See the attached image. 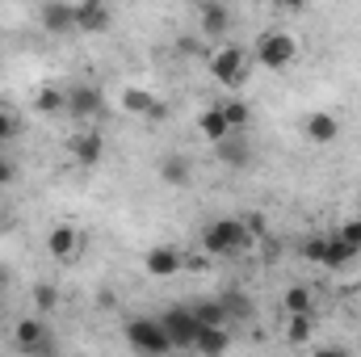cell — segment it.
<instances>
[{
    "label": "cell",
    "mask_w": 361,
    "mask_h": 357,
    "mask_svg": "<svg viewBox=\"0 0 361 357\" xmlns=\"http://www.w3.org/2000/svg\"><path fill=\"white\" fill-rule=\"evenodd\" d=\"M160 181H164V185H173V189L189 185V181H193V164H189V156H180V152L160 156Z\"/></svg>",
    "instance_id": "obj_17"
},
{
    "label": "cell",
    "mask_w": 361,
    "mask_h": 357,
    "mask_svg": "<svg viewBox=\"0 0 361 357\" xmlns=\"http://www.w3.org/2000/svg\"><path fill=\"white\" fill-rule=\"evenodd\" d=\"M13 345H17L21 353H51V349H55V341H51V324H47L42 315H25V320H17V324H13Z\"/></svg>",
    "instance_id": "obj_5"
},
{
    "label": "cell",
    "mask_w": 361,
    "mask_h": 357,
    "mask_svg": "<svg viewBox=\"0 0 361 357\" xmlns=\"http://www.w3.org/2000/svg\"><path fill=\"white\" fill-rule=\"evenodd\" d=\"M315 337V311H294L286 315V341L290 345H307Z\"/></svg>",
    "instance_id": "obj_20"
},
{
    "label": "cell",
    "mask_w": 361,
    "mask_h": 357,
    "mask_svg": "<svg viewBox=\"0 0 361 357\" xmlns=\"http://www.w3.org/2000/svg\"><path fill=\"white\" fill-rule=\"evenodd\" d=\"M0 214H4V206H0Z\"/></svg>",
    "instance_id": "obj_35"
},
{
    "label": "cell",
    "mask_w": 361,
    "mask_h": 357,
    "mask_svg": "<svg viewBox=\"0 0 361 357\" xmlns=\"http://www.w3.org/2000/svg\"><path fill=\"white\" fill-rule=\"evenodd\" d=\"M122 109H126L130 118H143V122H160V118L169 114V105H164L152 89H143V85H126V89H122Z\"/></svg>",
    "instance_id": "obj_6"
},
{
    "label": "cell",
    "mask_w": 361,
    "mask_h": 357,
    "mask_svg": "<svg viewBox=\"0 0 361 357\" xmlns=\"http://www.w3.org/2000/svg\"><path fill=\"white\" fill-rule=\"evenodd\" d=\"M197 135H202L206 143H223L227 135H235L231 122H227V114H223V105H206V109L197 114Z\"/></svg>",
    "instance_id": "obj_15"
},
{
    "label": "cell",
    "mask_w": 361,
    "mask_h": 357,
    "mask_svg": "<svg viewBox=\"0 0 361 357\" xmlns=\"http://www.w3.org/2000/svg\"><path fill=\"white\" fill-rule=\"evenodd\" d=\"M252 59L269 72H286L294 59H298V38L290 30H265L252 47Z\"/></svg>",
    "instance_id": "obj_2"
},
{
    "label": "cell",
    "mask_w": 361,
    "mask_h": 357,
    "mask_svg": "<svg viewBox=\"0 0 361 357\" xmlns=\"http://www.w3.org/2000/svg\"><path fill=\"white\" fill-rule=\"evenodd\" d=\"M160 324L169 328V337H173L177 349H193V337H197V328H202V320H197L193 307H169V311L160 315Z\"/></svg>",
    "instance_id": "obj_7"
},
{
    "label": "cell",
    "mask_w": 361,
    "mask_h": 357,
    "mask_svg": "<svg viewBox=\"0 0 361 357\" xmlns=\"http://www.w3.org/2000/svg\"><path fill=\"white\" fill-rule=\"evenodd\" d=\"M34 307H38L42 315H51V311L59 307V286H51V282H38V286H34Z\"/></svg>",
    "instance_id": "obj_25"
},
{
    "label": "cell",
    "mask_w": 361,
    "mask_h": 357,
    "mask_svg": "<svg viewBox=\"0 0 361 357\" xmlns=\"http://www.w3.org/2000/svg\"><path fill=\"white\" fill-rule=\"evenodd\" d=\"M261 4H273V8H277V4H281V0H261Z\"/></svg>",
    "instance_id": "obj_34"
},
{
    "label": "cell",
    "mask_w": 361,
    "mask_h": 357,
    "mask_svg": "<svg viewBox=\"0 0 361 357\" xmlns=\"http://www.w3.org/2000/svg\"><path fill=\"white\" fill-rule=\"evenodd\" d=\"M214 147H219V160H223V164H231V169L252 164V147H248V143H240V139H231V135H227L223 143H214Z\"/></svg>",
    "instance_id": "obj_23"
},
{
    "label": "cell",
    "mask_w": 361,
    "mask_h": 357,
    "mask_svg": "<svg viewBox=\"0 0 361 357\" xmlns=\"http://www.w3.org/2000/svg\"><path fill=\"white\" fill-rule=\"evenodd\" d=\"M68 152H72L76 164L92 169V164H101V156H105V135H101V131H76L72 143H68Z\"/></svg>",
    "instance_id": "obj_12"
},
{
    "label": "cell",
    "mask_w": 361,
    "mask_h": 357,
    "mask_svg": "<svg viewBox=\"0 0 361 357\" xmlns=\"http://www.w3.org/2000/svg\"><path fill=\"white\" fill-rule=\"evenodd\" d=\"M34 109H38V114H68V89L42 85V89L34 92Z\"/></svg>",
    "instance_id": "obj_21"
},
{
    "label": "cell",
    "mask_w": 361,
    "mask_h": 357,
    "mask_svg": "<svg viewBox=\"0 0 361 357\" xmlns=\"http://www.w3.org/2000/svg\"><path fill=\"white\" fill-rule=\"evenodd\" d=\"M210 76L219 80V85H227V89H240L244 80H248V51L244 47H219V51H210Z\"/></svg>",
    "instance_id": "obj_4"
},
{
    "label": "cell",
    "mask_w": 361,
    "mask_h": 357,
    "mask_svg": "<svg viewBox=\"0 0 361 357\" xmlns=\"http://www.w3.org/2000/svg\"><path fill=\"white\" fill-rule=\"evenodd\" d=\"M17 131H21V122H17V118H13L8 109H0V147H4V143H8V139L17 135Z\"/></svg>",
    "instance_id": "obj_29"
},
{
    "label": "cell",
    "mask_w": 361,
    "mask_h": 357,
    "mask_svg": "<svg viewBox=\"0 0 361 357\" xmlns=\"http://www.w3.org/2000/svg\"><path fill=\"white\" fill-rule=\"evenodd\" d=\"M307 4H311V0H281V4H277V8H286V13H302V8H307Z\"/></svg>",
    "instance_id": "obj_32"
},
{
    "label": "cell",
    "mask_w": 361,
    "mask_h": 357,
    "mask_svg": "<svg viewBox=\"0 0 361 357\" xmlns=\"http://www.w3.org/2000/svg\"><path fill=\"white\" fill-rule=\"evenodd\" d=\"M227 345H231L227 324H202V328H197V337H193V353H206V357L223 353Z\"/></svg>",
    "instance_id": "obj_16"
},
{
    "label": "cell",
    "mask_w": 361,
    "mask_h": 357,
    "mask_svg": "<svg viewBox=\"0 0 361 357\" xmlns=\"http://www.w3.org/2000/svg\"><path fill=\"white\" fill-rule=\"evenodd\" d=\"M223 114H227L231 131H248V122H252V109H248V101H223Z\"/></svg>",
    "instance_id": "obj_24"
},
{
    "label": "cell",
    "mask_w": 361,
    "mask_h": 357,
    "mask_svg": "<svg viewBox=\"0 0 361 357\" xmlns=\"http://www.w3.org/2000/svg\"><path fill=\"white\" fill-rule=\"evenodd\" d=\"M13 181H17V164L0 156V185H13Z\"/></svg>",
    "instance_id": "obj_31"
},
{
    "label": "cell",
    "mask_w": 361,
    "mask_h": 357,
    "mask_svg": "<svg viewBox=\"0 0 361 357\" xmlns=\"http://www.w3.org/2000/svg\"><path fill=\"white\" fill-rule=\"evenodd\" d=\"M0 298H4V273H0Z\"/></svg>",
    "instance_id": "obj_33"
},
{
    "label": "cell",
    "mask_w": 361,
    "mask_h": 357,
    "mask_svg": "<svg viewBox=\"0 0 361 357\" xmlns=\"http://www.w3.org/2000/svg\"><path fill=\"white\" fill-rule=\"evenodd\" d=\"M324 253H328V236H311V240L302 244V257H307V261H315V265L324 261Z\"/></svg>",
    "instance_id": "obj_28"
},
{
    "label": "cell",
    "mask_w": 361,
    "mask_h": 357,
    "mask_svg": "<svg viewBox=\"0 0 361 357\" xmlns=\"http://www.w3.org/2000/svg\"><path fill=\"white\" fill-rule=\"evenodd\" d=\"M244 227H248V231H252V240H257V236H265V227H269V223H265V214H261V210H252V214H244Z\"/></svg>",
    "instance_id": "obj_30"
},
{
    "label": "cell",
    "mask_w": 361,
    "mask_h": 357,
    "mask_svg": "<svg viewBox=\"0 0 361 357\" xmlns=\"http://www.w3.org/2000/svg\"><path fill=\"white\" fill-rule=\"evenodd\" d=\"M281 311H286V315H294V311H315V290L302 286V282H294V286L281 294Z\"/></svg>",
    "instance_id": "obj_22"
},
{
    "label": "cell",
    "mask_w": 361,
    "mask_h": 357,
    "mask_svg": "<svg viewBox=\"0 0 361 357\" xmlns=\"http://www.w3.org/2000/svg\"><path fill=\"white\" fill-rule=\"evenodd\" d=\"M126 345L135 353H147V357H160V353H173L177 349L173 337H169V328L160 320H147V315H139V320L126 324Z\"/></svg>",
    "instance_id": "obj_3"
},
{
    "label": "cell",
    "mask_w": 361,
    "mask_h": 357,
    "mask_svg": "<svg viewBox=\"0 0 361 357\" xmlns=\"http://www.w3.org/2000/svg\"><path fill=\"white\" fill-rule=\"evenodd\" d=\"M42 25H47L51 34H68V30H76V4L51 0V4L42 8Z\"/></svg>",
    "instance_id": "obj_18"
},
{
    "label": "cell",
    "mask_w": 361,
    "mask_h": 357,
    "mask_svg": "<svg viewBox=\"0 0 361 357\" xmlns=\"http://www.w3.org/2000/svg\"><path fill=\"white\" fill-rule=\"evenodd\" d=\"M143 269H147L152 277H177L180 269H185V253L173 248V244H156V248H147Z\"/></svg>",
    "instance_id": "obj_10"
},
{
    "label": "cell",
    "mask_w": 361,
    "mask_h": 357,
    "mask_svg": "<svg viewBox=\"0 0 361 357\" xmlns=\"http://www.w3.org/2000/svg\"><path fill=\"white\" fill-rule=\"evenodd\" d=\"M357 253H361V248H353V244L336 231V236H328V253H324V261H319V265H324V269H345L349 261H357Z\"/></svg>",
    "instance_id": "obj_19"
},
{
    "label": "cell",
    "mask_w": 361,
    "mask_h": 357,
    "mask_svg": "<svg viewBox=\"0 0 361 357\" xmlns=\"http://www.w3.org/2000/svg\"><path fill=\"white\" fill-rule=\"evenodd\" d=\"M109 21H114V13H109L105 0H80L76 4V30L80 34H105Z\"/></svg>",
    "instance_id": "obj_13"
},
{
    "label": "cell",
    "mask_w": 361,
    "mask_h": 357,
    "mask_svg": "<svg viewBox=\"0 0 361 357\" xmlns=\"http://www.w3.org/2000/svg\"><path fill=\"white\" fill-rule=\"evenodd\" d=\"M357 214H361V210H357Z\"/></svg>",
    "instance_id": "obj_36"
},
{
    "label": "cell",
    "mask_w": 361,
    "mask_h": 357,
    "mask_svg": "<svg viewBox=\"0 0 361 357\" xmlns=\"http://www.w3.org/2000/svg\"><path fill=\"white\" fill-rule=\"evenodd\" d=\"M80 248H85V236H80L72 223H55V227L47 231V257L72 261V257H80Z\"/></svg>",
    "instance_id": "obj_8"
},
{
    "label": "cell",
    "mask_w": 361,
    "mask_h": 357,
    "mask_svg": "<svg viewBox=\"0 0 361 357\" xmlns=\"http://www.w3.org/2000/svg\"><path fill=\"white\" fill-rule=\"evenodd\" d=\"M223 307H227L231 320H248V315H252V303H248L244 294H223Z\"/></svg>",
    "instance_id": "obj_27"
},
{
    "label": "cell",
    "mask_w": 361,
    "mask_h": 357,
    "mask_svg": "<svg viewBox=\"0 0 361 357\" xmlns=\"http://www.w3.org/2000/svg\"><path fill=\"white\" fill-rule=\"evenodd\" d=\"M101 109H105L101 89H92V85H76V89H68V114H72L76 122H92Z\"/></svg>",
    "instance_id": "obj_11"
},
{
    "label": "cell",
    "mask_w": 361,
    "mask_h": 357,
    "mask_svg": "<svg viewBox=\"0 0 361 357\" xmlns=\"http://www.w3.org/2000/svg\"><path fill=\"white\" fill-rule=\"evenodd\" d=\"M252 248V231L244 227V219H210L202 231V253L206 257H235Z\"/></svg>",
    "instance_id": "obj_1"
},
{
    "label": "cell",
    "mask_w": 361,
    "mask_h": 357,
    "mask_svg": "<svg viewBox=\"0 0 361 357\" xmlns=\"http://www.w3.org/2000/svg\"><path fill=\"white\" fill-rule=\"evenodd\" d=\"M302 135H307L311 143H336V135H341V118L328 114V109H311V114L302 118Z\"/></svg>",
    "instance_id": "obj_14"
},
{
    "label": "cell",
    "mask_w": 361,
    "mask_h": 357,
    "mask_svg": "<svg viewBox=\"0 0 361 357\" xmlns=\"http://www.w3.org/2000/svg\"><path fill=\"white\" fill-rule=\"evenodd\" d=\"M193 311H197V320H202V324H231V315H227L223 298H214V303H197Z\"/></svg>",
    "instance_id": "obj_26"
},
{
    "label": "cell",
    "mask_w": 361,
    "mask_h": 357,
    "mask_svg": "<svg viewBox=\"0 0 361 357\" xmlns=\"http://www.w3.org/2000/svg\"><path fill=\"white\" fill-rule=\"evenodd\" d=\"M197 30H202V38H223L231 30V8L223 0H202L197 4Z\"/></svg>",
    "instance_id": "obj_9"
}]
</instances>
